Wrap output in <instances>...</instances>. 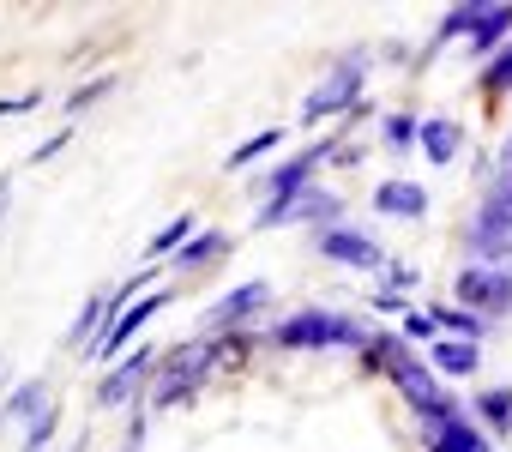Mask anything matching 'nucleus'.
Instances as JSON below:
<instances>
[{"label":"nucleus","mask_w":512,"mask_h":452,"mask_svg":"<svg viewBox=\"0 0 512 452\" xmlns=\"http://www.w3.org/2000/svg\"><path fill=\"white\" fill-rule=\"evenodd\" d=\"M374 308H386V314H404V296H398V290H380V296H374Z\"/></svg>","instance_id":"31"},{"label":"nucleus","mask_w":512,"mask_h":452,"mask_svg":"<svg viewBox=\"0 0 512 452\" xmlns=\"http://www.w3.org/2000/svg\"><path fill=\"white\" fill-rule=\"evenodd\" d=\"M434 368L440 374H476V344L470 338H434Z\"/></svg>","instance_id":"18"},{"label":"nucleus","mask_w":512,"mask_h":452,"mask_svg":"<svg viewBox=\"0 0 512 452\" xmlns=\"http://www.w3.org/2000/svg\"><path fill=\"white\" fill-rule=\"evenodd\" d=\"M37 109V97H7V103H0V115H31Z\"/></svg>","instance_id":"29"},{"label":"nucleus","mask_w":512,"mask_h":452,"mask_svg":"<svg viewBox=\"0 0 512 452\" xmlns=\"http://www.w3.org/2000/svg\"><path fill=\"white\" fill-rule=\"evenodd\" d=\"M49 434H55V404H43V410H37L31 434H25V452H43V446H49Z\"/></svg>","instance_id":"24"},{"label":"nucleus","mask_w":512,"mask_h":452,"mask_svg":"<svg viewBox=\"0 0 512 452\" xmlns=\"http://www.w3.org/2000/svg\"><path fill=\"white\" fill-rule=\"evenodd\" d=\"M344 109H362V61H338L302 103V121H326V115H344Z\"/></svg>","instance_id":"3"},{"label":"nucleus","mask_w":512,"mask_h":452,"mask_svg":"<svg viewBox=\"0 0 512 452\" xmlns=\"http://www.w3.org/2000/svg\"><path fill=\"white\" fill-rule=\"evenodd\" d=\"M428 452H488V440H482V428H470L458 416V422H446V428L428 434Z\"/></svg>","instance_id":"14"},{"label":"nucleus","mask_w":512,"mask_h":452,"mask_svg":"<svg viewBox=\"0 0 512 452\" xmlns=\"http://www.w3.org/2000/svg\"><path fill=\"white\" fill-rule=\"evenodd\" d=\"M374 205H380L386 217H422V211H428V193H422L416 181H380V187H374Z\"/></svg>","instance_id":"13"},{"label":"nucleus","mask_w":512,"mask_h":452,"mask_svg":"<svg viewBox=\"0 0 512 452\" xmlns=\"http://www.w3.org/2000/svg\"><path fill=\"white\" fill-rule=\"evenodd\" d=\"M272 344L278 350H326V344H362L356 320L344 314H326V308H308V314H290L272 326Z\"/></svg>","instance_id":"2"},{"label":"nucleus","mask_w":512,"mask_h":452,"mask_svg":"<svg viewBox=\"0 0 512 452\" xmlns=\"http://www.w3.org/2000/svg\"><path fill=\"white\" fill-rule=\"evenodd\" d=\"M67 139H73V133H67V127H61V133H55V139H43V145H37V163H43V157H55V151H61V145H67Z\"/></svg>","instance_id":"30"},{"label":"nucleus","mask_w":512,"mask_h":452,"mask_svg":"<svg viewBox=\"0 0 512 452\" xmlns=\"http://www.w3.org/2000/svg\"><path fill=\"white\" fill-rule=\"evenodd\" d=\"M37 398H43V386L31 380V386H19V398H13V410H19V416H31V404H37Z\"/></svg>","instance_id":"28"},{"label":"nucleus","mask_w":512,"mask_h":452,"mask_svg":"<svg viewBox=\"0 0 512 452\" xmlns=\"http://www.w3.org/2000/svg\"><path fill=\"white\" fill-rule=\"evenodd\" d=\"M151 362H157L151 350H133L121 368H109V380L97 386V404H127V392H139V380L151 374Z\"/></svg>","instance_id":"10"},{"label":"nucleus","mask_w":512,"mask_h":452,"mask_svg":"<svg viewBox=\"0 0 512 452\" xmlns=\"http://www.w3.org/2000/svg\"><path fill=\"white\" fill-rule=\"evenodd\" d=\"M7 193H13V181H7V175H0V217H7Z\"/></svg>","instance_id":"32"},{"label":"nucleus","mask_w":512,"mask_h":452,"mask_svg":"<svg viewBox=\"0 0 512 452\" xmlns=\"http://www.w3.org/2000/svg\"><path fill=\"white\" fill-rule=\"evenodd\" d=\"M296 217H308V223H326V230H338V199L332 193H302V199H290V205H266L260 211V230H272V223H296Z\"/></svg>","instance_id":"7"},{"label":"nucleus","mask_w":512,"mask_h":452,"mask_svg":"<svg viewBox=\"0 0 512 452\" xmlns=\"http://www.w3.org/2000/svg\"><path fill=\"white\" fill-rule=\"evenodd\" d=\"M157 308H163V296H139V302H133V308H127V314L103 332V338H97V350H91V356H115V350H127V344H133V332H139Z\"/></svg>","instance_id":"9"},{"label":"nucleus","mask_w":512,"mask_h":452,"mask_svg":"<svg viewBox=\"0 0 512 452\" xmlns=\"http://www.w3.org/2000/svg\"><path fill=\"white\" fill-rule=\"evenodd\" d=\"M326 157V145H314V151H302V157H290L278 175H272V205H290V199H302L308 193V175H314V163Z\"/></svg>","instance_id":"11"},{"label":"nucleus","mask_w":512,"mask_h":452,"mask_svg":"<svg viewBox=\"0 0 512 452\" xmlns=\"http://www.w3.org/2000/svg\"><path fill=\"white\" fill-rule=\"evenodd\" d=\"M434 332H440V320H434V314H404V338H416V344H422V338H434Z\"/></svg>","instance_id":"26"},{"label":"nucleus","mask_w":512,"mask_h":452,"mask_svg":"<svg viewBox=\"0 0 512 452\" xmlns=\"http://www.w3.org/2000/svg\"><path fill=\"white\" fill-rule=\"evenodd\" d=\"M278 139H284V133H278V127H266V133H253V139H247V145H235V151H229V157H223V163H229V169H247V163H253V157H260V151H272V145H278Z\"/></svg>","instance_id":"20"},{"label":"nucleus","mask_w":512,"mask_h":452,"mask_svg":"<svg viewBox=\"0 0 512 452\" xmlns=\"http://www.w3.org/2000/svg\"><path fill=\"white\" fill-rule=\"evenodd\" d=\"M115 308H121L115 296H97V302H85V314H79V320H73V332H67V338H73V350H85V344L103 332V320H109ZM85 356H91V350H85Z\"/></svg>","instance_id":"17"},{"label":"nucleus","mask_w":512,"mask_h":452,"mask_svg":"<svg viewBox=\"0 0 512 452\" xmlns=\"http://www.w3.org/2000/svg\"><path fill=\"white\" fill-rule=\"evenodd\" d=\"M386 139H392V145H410V139H416V121H410V115H392V121H386Z\"/></svg>","instance_id":"27"},{"label":"nucleus","mask_w":512,"mask_h":452,"mask_svg":"<svg viewBox=\"0 0 512 452\" xmlns=\"http://www.w3.org/2000/svg\"><path fill=\"white\" fill-rule=\"evenodd\" d=\"M506 31H512V7H506V0H488V13H482V25L470 31V49H476V55H488V49H494V43H500Z\"/></svg>","instance_id":"15"},{"label":"nucleus","mask_w":512,"mask_h":452,"mask_svg":"<svg viewBox=\"0 0 512 452\" xmlns=\"http://www.w3.org/2000/svg\"><path fill=\"white\" fill-rule=\"evenodd\" d=\"M266 302H272V290H266L260 278H253V284H235V290H229V296L205 314V332H217V338L229 332V338H235V332H241V320H253Z\"/></svg>","instance_id":"6"},{"label":"nucleus","mask_w":512,"mask_h":452,"mask_svg":"<svg viewBox=\"0 0 512 452\" xmlns=\"http://www.w3.org/2000/svg\"><path fill=\"white\" fill-rule=\"evenodd\" d=\"M434 320L446 326V338H470V344H476V332H482V320L464 314V308H446V314H434Z\"/></svg>","instance_id":"23"},{"label":"nucleus","mask_w":512,"mask_h":452,"mask_svg":"<svg viewBox=\"0 0 512 452\" xmlns=\"http://www.w3.org/2000/svg\"><path fill=\"white\" fill-rule=\"evenodd\" d=\"M500 169H506V175H512V139H506V151H500Z\"/></svg>","instance_id":"33"},{"label":"nucleus","mask_w":512,"mask_h":452,"mask_svg":"<svg viewBox=\"0 0 512 452\" xmlns=\"http://www.w3.org/2000/svg\"><path fill=\"white\" fill-rule=\"evenodd\" d=\"M187 242H193V217L181 211V217H169L163 230L151 236V248H145V254H169V248H187Z\"/></svg>","instance_id":"19"},{"label":"nucleus","mask_w":512,"mask_h":452,"mask_svg":"<svg viewBox=\"0 0 512 452\" xmlns=\"http://www.w3.org/2000/svg\"><path fill=\"white\" fill-rule=\"evenodd\" d=\"M470 254H482V266H494V260L512 254V211H506V205L488 199V205L470 217Z\"/></svg>","instance_id":"5"},{"label":"nucleus","mask_w":512,"mask_h":452,"mask_svg":"<svg viewBox=\"0 0 512 452\" xmlns=\"http://www.w3.org/2000/svg\"><path fill=\"white\" fill-rule=\"evenodd\" d=\"M320 254L338 260V266H362V272H380L386 266V254L368 236H356V230H320Z\"/></svg>","instance_id":"8"},{"label":"nucleus","mask_w":512,"mask_h":452,"mask_svg":"<svg viewBox=\"0 0 512 452\" xmlns=\"http://www.w3.org/2000/svg\"><path fill=\"white\" fill-rule=\"evenodd\" d=\"M109 85H115V79H97V85H85V91H73V97H67V115H85V109H91V103H97V97H103Z\"/></svg>","instance_id":"25"},{"label":"nucleus","mask_w":512,"mask_h":452,"mask_svg":"<svg viewBox=\"0 0 512 452\" xmlns=\"http://www.w3.org/2000/svg\"><path fill=\"white\" fill-rule=\"evenodd\" d=\"M458 302H470L482 314H506L512 308V272H500V266H464L458 272Z\"/></svg>","instance_id":"4"},{"label":"nucleus","mask_w":512,"mask_h":452,"mask_svg":"<svg viewBox=\"0 0 512 452\" xmlns=\"http://www.w3.org/2000/svg\"><path fill=\"white\" fill-rule=\"evenodd\" d=\"M362 362H368V368H380V374H392V380H398V392H404V398H410V404L434 422V428L458 422L452 398H446V392L434 386V374H428V368L404 350V338H368V344H362Z\"/></svg>","instance_id":"1"},{"label":"nucleus","mask_w":512,"mask_h":452,"mask_svg":"<svg viewBox=\"0 0 512 452\" xmlns=\"http://www.w3.org/2000/svg\"><path fill=\"white\" fill-rule=\"evenodd\" d=\"M476 410H482V416H488L494 428H512V392H506V386L482 392V398H476Z\"/></svg>","instance_id":"22"},{"label":"nucleus","mask_w":512,"mask_h":452,"mask_svg":"<svg viewBox=\"0 0 512 452\" xmlns=\"http://www.w3.org/2000/svg\"><path fill=\"white\" fill-rule=\"evenodd\" d=\"M482 13H488V0H482V7H452V13L440 19V37H470V31L482 25Z\"/></svg>","instance_id":"21"},{"label":"nucleus","mask_w":512,"mask_h":452,"mask_svg":"<svg viewBox=\"0 0 512 452\" xmlns=\"http://www.w3.org/2000/svg\"><path fill=\"white\" fill-rule=\"evenodd\" d=\"M416 139H422V157H428V163H452V157H458V145H464L458 121H446V115L422 121V127H416Z\"/></svg>","instance_id":"12"},{"label":"nucleus","mask_w":512,"mask_h":452,"mask_svg":"<svg viewBox=\"0 0 512 452\" xmlns=\"http://www.w3.org/2000/svg\"><path fill=\"white\" fill-rule=\"evenodd\" d=\"M223 248H229V236H217V230H199V236H193V242L175 254V272H199V266H211Z\"/></svg>","instance_id":"16"}]
</instances>
